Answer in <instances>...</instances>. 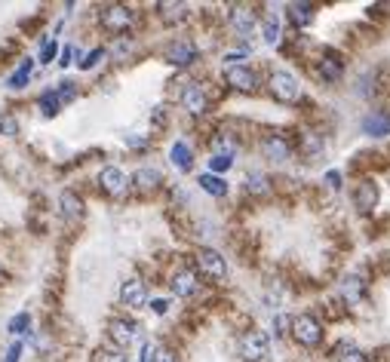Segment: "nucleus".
I'll return each instance as SVG.
<instances>
[{
    "label": "nucleus",
    "mask_w": 390,
    "mask_h": 362,
    "mask_svg": "<svg viewBox=\"0 0 390 362\" xmlns=\"http://www.w3.org/2000/svg\"><path fill=\"white\" fill-rule=\"evenodd\" d=\"M99 22H101V28L111 31V34H126V31L132 28V22H135V13L130 10V6H123V4H111V6L101 10Z\"/></svg>",
    "instance_id": "f257e3e1"
},
{
    "label": "nucleus",
    "mask_w": 390,
    "mask_h": 362,
    "mask_svg": "<svg viewBox=\"0 0 390 362\" xmlns=\"http://www.w3.org/2000/svg\"><path fill=\"white\" fill-rule=\"evenodd\" d=\"M292 338L301 344V347H317L323 341V325L317 323L310 313H301L292 319Z\"/></svg>",
    "instance_id": "f03ea898"
},
{
    "label": "nucleus",
    "mask_w": 390,
    "mask_h": 362,
    "mask_svg": "<svg viewBox=\"0 0 390 362\" xmlns=\"http://www.w3.org/2000/svg\"><path fill=\"white\" fill-rule=\"evenodd\" d=\"M268 89H270V96H274L277 102H295V98H298V92H301L298 80H295L289 71H274V74H270Z\"/></svg>",
    "instance_id": "7ed1b4c3"
},
{
    "label": "nucleus",
    "mask_w": 390,
    "mask_h": 362,
    "mask_svg": "<svg viewBox=\"0 0 390 362\" xmlns=\"http://www.w3.org/2000/svg\"><path fill=\"white\" fill-rule=\"evenodd\" d=\"M108 338H111L117 347H130V344L139 341V325L132 319H123V316H114L108 323Z\"/></svg>",
    "instance_id": "20e7f679"
},
{
    "label": "nucleus",
    "mask_w": 390,
    "mask_h": 362,
    "mask_svg": "<svg viewBox=\"0 0 390 362\" xmlns=\"http://www.w3.org/2000/svg\"><path fill=\"white\" fill-rule=\"evenodd\" d=\"M166 62L175 65V68H188V65L197 62V46L191 44V40H172L166 49H163Z\"/></svg>",
    "instance_id": "39448f33"
},
{
    "label": "nucleus",
    "mask_w": 390,
    "mask_h": 362,
    "mask_svg": "<svg viewBox=\"0 0 390 362\" xmlns=\"http://www.w3.org/2000/svg\"><path fill=\"white\" fill-rule=\"evenodd\" d=\"M240 350H243V356L249 359V362L268 359V353H270V338H268V332H249V335H246V338L240 341Z\"/></svg>",
    "instance_id": "423d86ee"
},
{
    "label": "nucleus",
    "mask_w": 390,
    "mask_h": 362,
    "mask_svg": "<svg viewBox=\"0 0 390 362\" xmlns=\"http://www.w3.org/2000/svg\"><path fill=\"white\" fill-rule=\"evenodd\" d=\"M225 80H227V86H234V89H240V92H252V89L258 86L256 74L246 68V65H237V62H231L225 68Z\"/></svg>",
    "instance_id": "0eeeda50"
},
{
    "label": "nucleus",
    "mask_w": 390,
    "mask_h": 362,
    "mask_svg": "<svg viewBox=\"0 0 390 362\" xmlns=\"http://www.w3.org/2000/svg\"><path fill=\"white\" fill-rule=\"evenodd\" d=\"M197 264H200V271L212 276V280H225L227 276V264H225V258L218 255L215 249H200L197 252Z\"/></svg>",
    "instance_id": "6e6552de"
},
{
    "label": "nucleus",
    "mask_w": 390,
    "mask_h": 362,
    "mask_svg": "<svg viewBox=\"0 0 390 362\" xmlns=\"http://www.w3.org/2000/svg\"><path fill=\"white\" fill-rule=\"evenodd\" d=\"M99 184L108 197H123L126 193V175H123V169H117V166H105V169L99 172Z\"/></svg>",
    "instance_id": "1a4fd4ad"
},
{
    "label": "nucleus",
    "mask_w": 390,
    "mask_h": 362,
    "mask_svg": "<svg viewBox=\"0 0 390 362\" xmlns=\"http://www.w3.org/2000/svg\"><path fill=\"white\" fill-rule=\"evenodd\" d=\"M120 301L126 307H145V301H148L145 283H141L139 276H130V280L120 285Z\"/></svg>",
    "instance_id": "9d476101"
},
{
    "label": "nucleus",
    "mask_w": 390,
    "mask_h": 362,
    "mask_svg": "<svg viewBox=\"0 0 390 362\" xmlns=\"http://www.w3.org/2000/svg\"><path fill=\"white\" fill-rule=\"evenodd\" d=\"M182 105H184V111L194 114V117L206 114V96H203L200 83H184L182 86Z\"/></svg>",
    "instance_id": "9b49d317"
},
{
    "label": "nucleus",
    "mask_w": 390,
    "mask_h": 362,
    "mask_svg": "<svg viewBox=\"0 0 390 362\" xmlns=\"http://www.w3.org/2000/svg\"><path fill=\"white\" fill-rule=\"evenodd\" d=\"M261 154H265L270 163H286V160L292 157V148L283 136H268L265 141H261Z\"/></svg>",
    "instance_id": "f8f14e48"
},
{
    "label": "nucleus",
    "mask_w": 390,
    "mask_h": 362,
    "mask_svg": "<svg viewBox=\"0 0 390 362\" xmlns=\"http://www.w3.org/2000/svg\"><path fill=\"white\" fill-rule=\"evenodd\" d=\"M360 129L372 138H381V136H390V114L384 111H372L360 120Z\"/></svg>",
    "instance_id": "ddd939ff"
},
{
    "label": "nucleus",
    "mask_w": 390,
    "mask_h": 362,
    "mask_svg": "<svg viewBox=\"0 0 390 362\" xmlns=\"http://www.w3.org/2000/svg\"><path fill=\"white\" fill-rule=\"evenodd\" d=\"M227 22H231V28L237 31V34H243V37H249L252 31H256V13L249 10V6H234L231 15H227Z\"/></svg>",
    "instance_id": "4468645a"
},
{
    "label": "nucleus",
    "mask_w": 390,
    "mask_h": 362,
    "mask_svg": "<svg viewBox=\"0 0 390 362\" xmlns=\"http://www.w3.org/2000/svg\"><path fill=\"white\" fill-rule=\"evenodd\" d=\"M169 285H172V295H179V298H184V301L194 298L197 289H200V285H197V273H194V271H179V273L172 276V283H169Z\"/></svg>",
    "instance_id": "2eb2a0df"
},
{
    "label": "nucleus",
    "mask_w": 390,
    "mask_h": 362,
    "mask_svg": "<svg viewBox=\"0 0 390 362\" xmlns=\"http://www.w3.org/2000/svg\"><path fill=\"white\" fill-rule=\"evenodd\" d=\"M353 203H357L360 212H372V209H375V203H378V188L369 179L360 181L357 190H353Z\"/></svg>",
    "instance_id": "dca6fc26"
},
{
    "label": "nucleus",
    "mask_w": 390,
    "mask_h": 362,
    "mask_svg": "<svg viewBox=\"0 0 390 362\" xmlns=\"http://www.w3.org/2000/svg\"><path fill=\"white\" fill-rule=\"evenodd\" d=\"M58 209H62V218H68V221H80L83 218V200L77 197L74 190H62V197H58Z\"/></svg>",
    "instance_id": "f3484780"
},
{
    "label": "nucleus",
    "mask_w": 390,
    "mask_h": 362,
    "mask_svg": "<svg viewBox=\"0 0 390 362\" xmlns=\"http://www.w3.org/2000/svg\"><path fill=\"white\" fill-rule=\"evenodd\" d=\"M317 74L326 83H335V80H341V74H344V62L338 56H323L317 62Z\"/></svg>",
    "instance_id": "a211bd4d"
},
{
    "label": "nucleus",
    "mask_w": 390,
    "mask_h": 362,
    "mask_svg": "<svg viewBox=\"0 0 390 362\" xmlns=\"http://www.w3.org/2000/svg\"><path fill=\"white\" fill-rule=\"evenodd\" d=\"M132 184H135V190L151 193V190H157L160 184H163V175H160L157 169H148V166H141V169L132 175Z\"/></svg>",
    "instance_id": "6ab92c4d"
},
{
    "label": "nucleus",
    "mask_w": 390,
    "mask_h": 362,
    "mask_svg": "<svg viewBox=\"0 0 390 362\" xmlns=\"http://www.w3.org/2000/svg\"><path fill=\"white\" fill-rule=\"evenodd\" d=\"M169 157H172L175 169H182V172H188L194 166V150L188 148V141H175L172 150H169Z\"/></svg>",
    "instance_id": "aec40b11"
},
{
    "label": "nucleus",
    "mask_w": 390,
    "mask_h": 362,
    "mask_svg": "<svg viewBox=\"0 0 390 362\" xmlns=\"http://www.w3.org/2000/svg\"><path fill=\"white\" fill-rule=\"evenodd\" d=\"M341 295L351 301V304H360V298L366 295V280H363V276H344Z\"/></svg>",
    "instance_id": "412c9836"
},
{
    "label": "nucleus",
    "mask_w": 390,
    "mask_h": 362,
    "mask_svg": "<svg viewBox=\"0 0 390 362\" xmlns=\"http://www.w3.org/2000/svg\"><path fill=\"white\" fill-rule=\"evenodd\" d=\"M141 362H175V353L169 347H160V344H145Z\"/></svg>",
    "instance_id": "4be33fe9"
},
{
    "label": "nucleus",
    "mask_w": 390,
    "mask_h": 362,
    "mask_svg": "<svg viewBox=\"0 0 390 362\" xmlns=\"http://www.w3.org/2000/svg\"><path fill=\"white\" fill-rule=\"evenodd\" d=\"M286 13H289V19L298 25V28H304V25L313 22V6L310 4H289V6H286Z\"/></svg>",
    "instance_id": "5701e85b"
},
{
    "label": "nucleus",
    "mask_w": 390,
    "mask_h": 362,
    "mask_svg": "<svg viewBox=\"0 0 390 362\" xmlns=\"http://www.w3.org/2000/svg\"><path fill=\"white\" fill-rule=\"evenodd\" d=\"M200 188L206 190V193H212V197H225V193H227L225 179H218V175H212V172L200 175Z\"/></svg>",
    "instance_id": "b1692460"
},
{
    "label": "nucleus",
    "mask_w": 390,
    "mask_h": 362,
    "mask_svg": "<svg viewBox=\"0 0 390 362\" xmlns=\"http://www.w3.org/2000/svg\"><path fill=\"white\" fill-rule=\"evenodd\" d=\"M40 111H44V117H56L58 111H62V98L56 96V89H49V92H44V96H40Z\"/></svg>",
    "instance_id": "393cba45"
},
{
    "label": "nucleus",
    "mask_w": 390,
    "mask_h": 362,
    "mask_svg": "<svg viewBox=\"0 0 390 362\" xmlns=\"http://www.w3.org/2000/svg\"><path fill=\"white\" fill-rule=\"evenodd\" d=\"M31 71H34V62L31 58H25V62L19 65V71L10 77V86L13 89H22V86H28V80H31Z\"/></svg>",
    "instance_id": "a878e982"
},
{
    "label": "nucleus",
    "mask_w": 390,
    "mask_h": 362,
    "mask_svg": "<svg viewBox=\"0 0 390 362\" xmlns=\"http://www.w3.org/2000/svg\"><path fill=\"white\" fill-rule=\"evenodd\" d=\"M261 37H265L268 46H277V40H279V19L277 15H268L265 19V25H261Z\"/></svg>",
    "instance_id": "bb28decb"
},
{
    "label": "nucleus",
    "mask_w": 390,
    "mask_h": 362,
    "mask_svg": "<svg viewBox=\"0 0 390 362\" xmlns=\"http://www.w3.org/2000/svg\"><path fill=\"white\" fill-rule=\"evenodd\" d=\"M301 148H304V154H308V157H320V154H323V138L308 132V136H301Z\"/></svg>",
    "instance_id": "cd10ccee"
},
{
    "label": "nucleus",
    "mask_w": 390,
    "mask_h": 362,
    "mask_svg": "<svg viewBox=\"0 0 390 362\" xmlns=\"http://www.w3.org/2000/svg\"><path fill=\"white\" fill-rule=\"evenodd\" d=\"M92 362H130V356H126L123 350H108V347H101V350H96Z\"/></svg>",
    "instance_id": "c85d7f7f"
},
{
    "label": "nucleus",
    "mask_w": 390,
    "mask_h": 362,
    "mask_svg": "<svg viewBox=\"0 0 390 362\" xmlns=\"http://www.w3.org/2000/svg\"><path fill=\"white\" fill-rule=\"evenodd\" d=\"M246 184H249V190H252V193H268V190H270L268 175H258V172H252L249 179H246Z\"/></svg>",
    "instance_id": "c756f323"
},
{
    "label": "nucleus",
    "mask_w": 390,
    "mask_h": 362,
    "mask_svg": "<svg viewBox=\"0 0 390 362\" xmlns=\"http://www.w3.org/2000/svg\"><path fill=\"white\" fill-rule=\"evenodd\" d=\"M31 328V316L28 313H15L13 319H10V332L13 335H25Z\"/></svg>",
    "instance_id": "7c9ffc66"
},
{
    "label": "nucleus",
    "mask_w": 390,
    "mask_h": 362,
    "mask_svg": "<svg viewBox=\"0 0 390 362\" xmlns=\"http://www.w3.org/2000/svg\"><path fill=\"white\" fill-rule=\"evenodd\" d=\"M184 10H188V6H184V4H160V13H163L169 22L182 19V15H184Z\"/></svg>",
    "instance_id": "2f4dec72"
},
{
    "label": "nucleus",
    "mask_w": 390,
    "mask_h": 362,
    "mask_svg": "<svg viewBox=\"0 0 390 362\" xmlns=\"http://www.w3.org/2000/svg\"><path fill=\"white\" fill-rule=\"evenodd\" d=\"M338 362H369V356L363 350H357V347H344L341 356H338Z\"/></svg>",
    "instance_id": "473e14b6"
},
{
    "label": "nucleus",
    "mask_w": 390,
    "mask_h": 362,
    "mask_svg": "<svg viewBox=\"0 0 390 362\" xmlns=\"http://www.w3.org/2000/svg\"><path fill=\"white\" fill-rule=\"evenodd\" d=\"M209 169L212 172H227L231 169V154H215L209 160Z\"/></svg>",
    "instance_id": "72a5a7b5"
},
{
    "label": "nucleus",
    "mask_w": 390,
    "mask_h": 362,
    "mask_svg": "<svg viewBox=\"0 0 390 362\" xmlns=\"http://www.w3.org/2000/svg\"><path fill=\"white\" fill-rule=\"evenodd\" d=\"M0 136H19V120L15 117H0Z\"/></svg>",
    "instance_id": "f704fd0d"
},
{
    "label": "nucleus",
    "mask_w": 390,
    "mask_h": 362,
    "mask_svg": "<svg viewBox=\"0 0 390 362\" xmlns=\"http://www.w3.org/2000/svg\"><path fill=\"white\" fill-rule=\"evenodd\" d=\"M56 96L62 98V105H65V102H74V98H77V89H74V83H68V80H65V83H58Z\"/></svg>",
    "instance_id": "c9c22d12"
},
{
    "label": "nucleus",
    "mask_w": 390,
    "mask_h": 362,
    "mask_svg": "<svg viewBox=\"0 0 390 362\" xmlns=\"http://www.w3.org/2000/svg\"><path fill=\"white\" fill-rule=\"evenodd\" d=\"M101 58H105V49H101V46H99V49H92V53H89L87 58H83V62H80V68H83V71L96 68V65L101 62Z\"/></svg>",
    "instance_id": "e433bc0d"
},
{
    "label": "nucleus",
    "mask_w": 390,
    "mask_h": 362,
    "mask_svg": "<svg viewBox=\"0 0 390 362\" xmlns=\"http://www.w3.org/2000/svg\"><path fill=\"white\" fill-rule=\"evenodd\" d=\"M56 53H58V44H56V40H46V44H44V49H40V62H44V65H49V62H53V58H56Z\"/></svg>",
    "instance_id": "4c0bfd02"
},
{
    "label": "nucleus",
    "mask_w": 390,
    "mask_h": 362,
    "mask_svg": "<svg viewBox=\"0 0 390 362\" xmlns=\"http://www.w3.org/2000/svg\"><path fill=\"white\" fill-rule=\"evenodd\" d=\"M151 310H154L157 316H163V313H169V301L166 298H154V301H151Z\"/></svg>",
    "instance_id": "58836bf2"
},
{
    "label": "nucleus",
    "mask_w": 390,
    "mask_h": 362,
    "mask_svg": "<svg viewBox=\"0 0 390 362\" xmlns=\"http://www.w3.org/2000/svg\"><path fill=\"white\" fill-rule=\"evenodd\" d=\"M19 356H22V344L15 341L10 350H6V356H4V362H19Z\"/></svg>",
    "instance_id": "ea45409f"
},
{
    "label": "nucleus",
    "mask_w": 390,
    "mask_h": 362,
    "mask_svg": "<svg viewBox=\"0 0 390 362\" xmlns=\"http://www.w3.org/2000/svg\"><path fill=\"white\" fill-rule=\"evenodd\" d=\"M71 58H74V49L65 46V49H62V58H58V65H62V68H68V65H71Z\"/></svg>",
    "instance_id": "a19ab883"
},
{
    "label": "nucleus",
    "mask_w": 390,
    "mask_h": 362,
    "mask_svg": "<svg viewBox=\"0 0 390 362\" xmlns=\"http://www.w3.org/2000/svg\"><path fill=\"white\" fill-rule=\"evenodd\" d=\"M326 181H329V188H338V184H341V175H338V172H329Z\"/></svg>",
    "instance_id": "79ce46f5"
},
{
    "label": "nucleus",
    "mask_w": 390,
    "mask_h": 362,
    "mask_svg": "<svg viewBox=\"0 0 390 362\" xmlns=\"http://www.w3.org/2000/svg\"><path fill=\"white\" fill-rule=\"evenodd\" d=\"M130 148H148V138H126Z\"/></svg>",
    "instance_id": "37998d69"
},
{
    "label": "nucleus",
    "mask_w": 390,
    "mask_h": 362,
    "mask_svg": "<svg viewBox=\"0 0 390 362\" xmlns=\"http://www.w3.org/2000/svg\"><path fill=\"white\" fill-rule=\"evenodd\" d=\"M0 273H4V271H0Z\"/></svg>",
    "instance_id": "c03bdc74"
}]
</instances>
